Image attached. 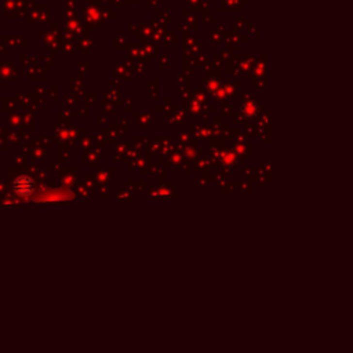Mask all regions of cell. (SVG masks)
I'll return each mask as SVG.
<instances>
[{"mask_svg": "<svg viewBox=\"0 0 353 353\" xmlns=\"http://www.w3.org/2000/svg\"><path fill=\"white\" fill-rule=\"evenodd\" d=\"M222 164L225 167H235L238 164V156L235 153H228L225 155V158L222 159Z\"/></svg>", "mask_w": 353, "mask_h": 353, "instance_id": "obj_3", "label": "cell"}, {"mask_svg": "<svg viewBox=\"0 0 353 353\" xmlns=\"http://www.w3.org/2000/svg\"><path fill=\"white\" fill-rule=\"evenodd\" d=\"M259 112H261V108L254 101H248L241 105V113L246 119H256L259 115Z\"/></svg>", "mask_w": 353, "mask_h": 353, "instance_id": "obj_2", "label": "cell"}, {"mask_svg": "<svg viewBox=\"0 0 353 353\" xmlns=\"http://www.w3.org/2000/svg\"><path fill=\"white\" fill-rule=\"evenodd\" d=\"M14 191L17 192L18 194H21V196H27L29 194L33 189H35V182L29 178V176H19L16 179V182H14Z\"/></svg>", "mask_w": 353, "mask_h": 353, "instance_id": "obj_1", "label": "cell"}]
</instances>
